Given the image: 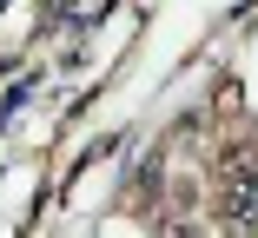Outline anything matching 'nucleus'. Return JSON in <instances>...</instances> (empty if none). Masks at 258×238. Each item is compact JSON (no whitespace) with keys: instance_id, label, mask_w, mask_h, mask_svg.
Segmentation results:
<instances>
[{"instance_id":"nucleus-1","label":"nucleus","mask_w":258,"mask_h":238,"mask_svg":"<svg viewBox=\"0 0 258 238\" xmlns=\"http://www.w3.org/2000/svg\"><path fill=\"white\" fill-rule=\"evenodd\" d=\"M251 192H258V185H219V225L225 231H245L251 225Z\"/></svg>"},{"instance_id":"nucleus-2","label":"nucleus","mask_w":258,"mask_h":238,"mask_svg":"<svg viewBox=\"0 0 258 238\" xmlns=\"http://www.w3.org/2000/svg\"><path fill=\"white\" fill-rule=\"evenodd\" d=\"M238 106H245L238 80H219V86H212V113H219V119H238Z\"/></svg>"}]
</instances>
